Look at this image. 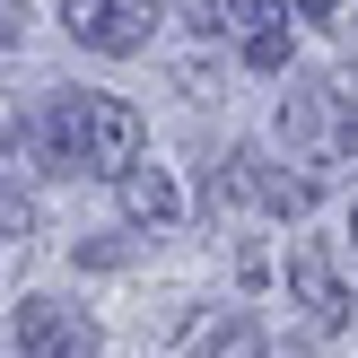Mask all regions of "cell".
Returning a JSON list of instances; mask_svg holds the SVG:
<instances>
[{
  "instance_id": "obj_1",
  "label": "cell",
  "mask_w": 358,
  "mask_h": 358,
  "mask_svg": "<svg viewBox=\"0 0 358 358\" xmlns=\"http://www.w3.org/2000/svg\"><path fill=\"white\" fill-rule=\"evenodd\" d=\"M44 157L62 175H122L140 166V114L105 87H70L44 105Z\"/></svg>"
},
{
  "instance_id": "obj_2",
  "label": "cell",
  "mask_w": 358,
  "mask_h": 358,
  "mask_svg": "<svg viewBox=\"0 0 358 358\" xmlns=\"http://www.w3.org/2000/svg\"><path fill=\"white\" fill-rule=\"evenodd\" d=\"M62 17L87 52H114V62L149 52V35H157V0H62Z\"/></svg>"
},
{
  "instance_id": "obj_3",
  "label": "cell",
  "mask_w": 358,
  "mask_h": 358,
  "mask_svg": "<svg viewBox=\"0 0 358 358\" xmlns=\"http://www.w3.org/2000/svg\"><path fill=\"white\" fill-rule=\"evenodd\" d=\"M289 297L306 306L315 332H341L350 324V289H341V271H332L324 245H289Z\"/></svg>"
},
{
  "instance_id": "obj_4",
  "label": "cell",
  "mask_w": 358,
  "mask_h": 358,
  "mask_svg": "<svg viewBox=\"0 0 358 358\" xmlns=\"http://www.w3.org/2000/svg\"><path fill=\"white\" fill-rule=\"evenodd\" d=\"M17 350L27 358H96V324L52 306V297H27L17 306Z\"/></svg>"
},
{
  "instance_id": "obj_5",
  "label": "cell",
  "mask_w": 358,
  "mask_h": 358,
  "mask_svg": "<svg viewBox=\"0 0 358 358\" xmlns=\"http://www.w3.org/2000/svg\"><path fill=\"white\" fill-rule=\"evenodd\" d=\"M114 184H122V210H131L140 227H166L175 210H184V201H175V175H166V166H122Z\"/></svg>"
},
{
  "instance_id": "obj_6",
  "label": "cell",
  "mask_w": 358,
  "mask_h": 358,
  "mask_svg": "<svg viewBox=\"0 0 358 358\" xmlns=\"http://www.w3.org/2000/svg\"><path fill=\"white\" fill-rule=\"evenodd\" d=\"M9 166H17V105L0 96V245H17L35 227V210H27V192L9 184Z\"/></svg>"
},
{
  "instance_id": "obj_7",
  "label": "cell",
  "mask_w": 358,
  "mask_h": 358,
  "mask_svg": "<svg viewBox=\"0 0 358 358\" xmlns=\"http://www.w3.org/2000/svg\"><path fill=\"white\" fill-rule=\"evenodd\" d=\"M324 114H332V157L358 149V62L324 70Z\"/></svg>"
},
{
  "instance_id": "obj_8",
  "label": "cell",
  "mask_w": 358,
  "mask_h": 358,
  "mask_svg": "<svg viewBox=\"0 0 358 358\" xmlns=\"http://www.w3.org/2000/svg\"><path fill=\"white\" fill-rule=\"evenodd\" d=\"M201 358H262V324H245V315H227L219 332L201 341Z\"/></svg>"
},
{
  "instance_id": "obj_9",
  "label": "cell",
  "mask_w": 358,
  "mask_h": 358,
  "mask_svg": "<svg viewBox=\"0 0 358 358\" xmlns=\"http://www.w3.org/2000/svg\"><path fill=\"white\" fill-rule=\"evenodd\" d=\"M227 17L245 35H271V27H289V0H227Z\"/></svg>"
},
{
  "instance_id": "obj_10",
  "label": "cell",
  "mask_w": 358,
  "mask_h": 358,
  "mask_svg": "<svg viewBox=\"0 0 358 358\" xmlns=\"http://www.w3.org/2000/svg\"><path fill=\"white\" fill-rule=\"evenodd\" d=\"M245 70H289V27H271V35H245Z\"/></svg>"
},
{
  "instance_id": "obj_11",
  "label": "cell",
  "mask_w": 358,
  "mask_h": 358,
  "mask_svg": "<svg viewBox=\"0 0 358 358\" xmlns=\"http://www.w3.org/2000/svg\"><path fill=\"white\" fill-rule=\"evenodd\" d=\"M27 35V0H0V44H17Z\"/></svg>"
},
{
  "instance_id": "obj_12",
  "label": "cell",
  "mask_w": 358,
  "mask_h": 358,
  "mask_svg": "<svg viewBox=\"0 0 358 358\" xmlns=\"http://www.w3.org/2000/svg\"><path fill=\"white\" fill-rule=\"evenodd\" d=\"M332 9H341V0H297V17H306V27H324Z\"/></svg>"
},
{
  "instance_id": "obj_13",
  "label": "cell",
  "mask_w": 358,
  "mask_h": 358,
  "mask_svg": "<svg viewBox=\"0 0 358 358\" xmlns=\"http://www.w3.org/2000/svg\"><path fill=\"white\" fill-rule=\"evenodd\" d=\"M350 236H358V219H350Z\"/></svg>"
}]
</instances>
